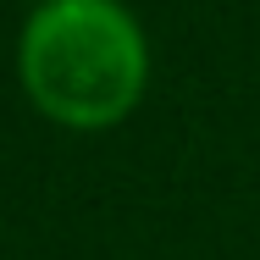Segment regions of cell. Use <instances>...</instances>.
Segmentation results:
<instances>
[{"label": "cell", "mask_w": 260, "mask_h": 260, "mask_svg": "<svg viewBox=\"0 0 260 260\" xmlns=\"http://www.w3.org/2000/svg\"><path fill=\"white\" fill-rule=\"evenodd\" d=\"M144 34L116 0H50L22 28V83L67 127H111L144 94Z\"/></svg>", "instance_id": "6da1fadb"}]
</instances>
